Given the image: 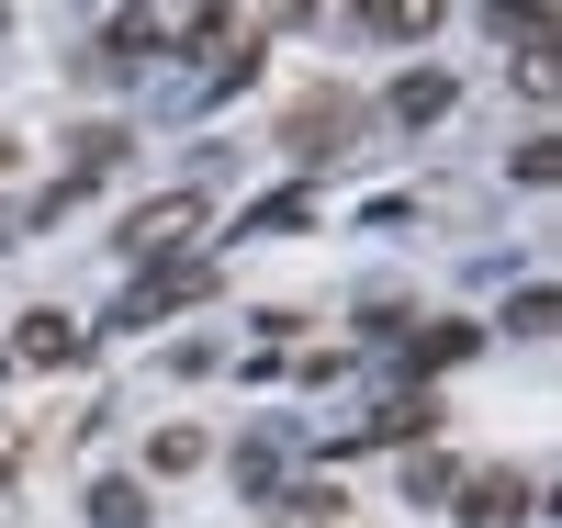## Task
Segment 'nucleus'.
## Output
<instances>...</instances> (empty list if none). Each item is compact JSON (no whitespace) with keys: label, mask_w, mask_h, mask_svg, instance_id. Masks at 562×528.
<instances>
[{"label":"nucleus","mask_w":562,"mask_h":528,"mask_svg":"<svg viewBox=\"0 0 562 528\" xmlns=\"http://www.w3.org/2000/svg\"><path fill=\"white\" fill-rule=\"evenodd\" d=\"M551 326H562V293H518L506 304V338H551Z\"/></svg>","instance_id":"nucleus-10"},{"label":"nucleus","mask_w":562,"mask_h":528,"mask_svg":"<svg viewBox=\"0 0 562 528\" xmlns=\"http://www.w3.org/2000/svg\"><path fill=\"white\" fill-rule=\"evenodd\" d=\"M90 528H147V484L102 472V484H90Z\"/></svg>","instance_id":"nucleus-7"},{"label":"nucleus","mask_w":562,"mask_h":528,"mask_svg":"<svg viewBox=\"0 0 562 528\" xmlns=\"http://www.w3.org/2000/svg\"><path fill=\"white\" fill-rule=\"evenodd\" d=\"M506 169H518L529 191H551V180H562V135H529V147H518V158H506Z\"/></svg>","instance_id":"nucleus-11"},{"label":"nucleus","mask_w":562,"mask_h":528,"mask_svg":"<svg viewBox=\"0 0 562 528\" xmlns=\"http://www.w3.org/2000/svg\"><path fill=\"white\" fill-rule=\"evenodd\" d=\"M349 135H360V102H349V90H315V102L281 113V158H338Z\"/></svg>","instance_id":"nucleus-2"},{"label":"nucleus","mask_w":562,"mask_h":528,"mask_svg":"<svg viewBox=\"0 0 562 528\" xmlns=\"http://www.w3.org/2000/svg\"><path fill=\"white\" fill-rule=\"evenodd\" d=\"M0 169H12V135H0Z\"/></svg>","instance_id":"nucleus-15"},{"label":"nucleus","mask_w":562,"mask_h":528,"mask_svg":"<svg viewBox=\"0 0 562 528\" xmlns=\"http://www.w3.org/2000/svg\"><path fill=\"white\" fill-rule=\"evenodd\" d=\"M450 484H461V472H450V461H439V450H416V461H405V495H416V506H439V495H450Z\"/></svg>","instance_id":"nucleus-13"},{"label":"nucleus","mask_w":562,"mask_h":528,"mask_svg":"<svg viewBox=\"0 0 562 528\" xmlns=\"http://www.w3.org/2000/svg\"><path fill=\"white\" fill-rule=\"evenodd\" d=\"M192 236H203V191H158V203H135V214L113 225V248L158 270V259H180V248H192Z\"/></svg>","instance_id":"nucleus-1"},{"label":"nucleus","mask_w":562,"mask_h":528,"mask_svg":"<svg viewBox=\"0 0 562 528\" xmlns=\"http://www.w3.org/2000/svg\"><path fill=\"white\" fill-rule=\"evenodd\" d=\"M394 113H405V124H439V113H450V79H439V68L394 79Z\"/></svg>","instance_id":"nucleus-8"},{"label":"nucleus","mask_w":562,"mask_h":528,"mask_svg":"<svg viewBox=\"0 0 562 528\" xmlns=\"http://www.w3.org/2000/svg\"><path fill=\"white\" fill-rule=\"evenodd\" d=\"M461 349H473V326H428V338H416V349H405V360H416V371H450V360H461Z\"/></svg>","instance_id":"nucleus-14"},{"label":"nucleus","mask_w":562,"mask_h":528,"mask_svg":"<svg viewBox=\"0 0 562 528\" xmlns=\"http://www.w3.org/2000/svg\"><path fill=\"white\" fill-rule=\"evenodd\" d=\"M428 427H439V405H428V394H394V405L371 416V427H349L338 450H383V439H394V450H416V439H428Z\"/></svg>","instance_id":"nucleus-5"},{"label":"nucleus","mask_w":562,"mask_h":528,"mask_svg":"<svg viewBox=\"0 0 562 528\" xmlns=\"http://www.w3.org/2000/svg\"><path fill=\"white\" fill-rule=\"evenodd\" d=\"M214 293V259H158L147 281H135V293L113 304V326H147V315H169V304H203Z\"/></svg>","instance_id":"nucleus-3"},{"label":"nucleus","mask_w":562,"mask_h":528,"mask_svg":"<svg viewBox=\"0 0 562 528\" xmlns=\"http://www.w3.org/2000/svg\"><path fill=\"white\" fill-rule=\"evenodd\" d=\"M450 506H461V528H518L529 517V472H461Z\"/></svg>","instance_id":"nucleus-4"},{"label":"nucleus","mask_w":562,"mask_h":528,"mask_svg":"<svg viewBox=\"0 0 562 528\" xmlns=\"http://www.w3.org/2000/svg\"><path fill=\"white\" fill-rule=\"evenodd\" d=\"M147 472H203V427H158V439H147Z\"/></svg>","instance_id":"nucleus-9"},{"label":"nucleus","mask_w":562,"mask_h":528,"mask_svg":"<svg viewBox=\"0 0 562 528\" xmlns=\"http://www.w3.org/2000/svg\"><path fill=\"white\" fill-rule=\"evenodd\" d=\"M439 0H371V34H428Z\"/></svg>","instance_id":"nucleus-12"},{"label":"nucleus","mask_w":562,"mask_h":528,"mask_svg":"<svg viewBox=\"0 0 562 528\" xmlns=\"http://www.w3.org/2000/svg\"><path fill=\"white\" fill-rule=\"evenodd\" d=\"M12 349H23L34 371H68V360H79V326H68V315H23V326H12Z\"/></svg>","instance_id":"nucleus-6"}]
</instances>
